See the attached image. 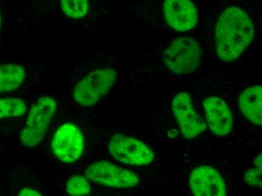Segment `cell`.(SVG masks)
Here are the masks:
<instances>
[{
	"label": "cell",
	"mask_w": 262,
	"mask_h": 196,
	"mask_svg": "<svg viewBox=\"0 0 262 196\" xmlns=\"http://www.w3.org/2000/svg\"><path fill=\"white\" fill-rule=\"evenodd\" d=\"M57 109V103L50 97L38 99L32 105L26 123L19 134V140L23 146L33 148L42 141Z\"/></svg>",
	"instance_id": "7a4b0ae2"
},
{
	"label": "cell",
	"mask_w": 262,
	"mask_h": 196,
	"mask_svg": "<svg viewBox=\"0 0 262 196\" xmlns=\"http://www.w3.org/2000/svg\"><path fill=\"white\" fill-rule=\"evenodd\" d=\"M27 112V105L20 98H0V119L20 117Z\"/></svg>",
	"instance_id": "5bb4252c"
},
{
	"label": "cell",
	"mask_w": 262,
	"mask_h": 196,
	"mask_svg": "<svg viewBox=\"0 0 262 196\" xmlns=\"http://www.w3.org/2000/svg\"><path fill=\"white\" fill-rule=\"evenodd\" d=\"M239 106L244 116L255 125H262V88L251 86L239 98Z\"/></svg>",
	"instance_id": "7c38bea8"
},
{
	"label": "cell",
	"mask_w": 262,
	"mask_h": 196,
	"mask_svg": "<svg viewBox=\"0 0 262 196\" xmlns=\"http://www.w3.org/2000/svg\"><path fill=\"white\" fill-rule=\"evenodd\" d=\"M207 122L211 132L217 136L228 135L232 130L233 116L228 105L218 97H208L203 102Z\"/></svg>",
	"instance_id": "8fae6325"
},
{
	"label": "cell",
	"mask_w": 262,
	"mask_h": 196,
	"mask_svg": "<svg viewBox=\"0 0 262 196\" xmlns=\"http://www.w3.org/2000/svg\"><path fill=\"white\" fill-rule=\"evenodd\" d=\"M62 11L69 17L81 18L88 12L89 0H60Z\"/></svg>",
	"instance_id": "2e32d148"
},
{
	"label": "cell",
	"mask_w": 262,
	"mask_h": 196,
	"mask_svg": "<svg viewBox=\"0 0 262 196\" xmlns=\"http://www.w3.org/2000/svg\"><path fill=\"white\" fill-rule=\"evenodd\" d=\"M253 23L244 11L228 8L219 18L215 29V46L221 60L231 62L252 42L254 38Z\"/></svg>",
	"instance_id": "6da1fadb"
},
{
	"label": "cell",
	"mask_w": 262,
	"mask_h": 196,
	"mask_svg": "<svg viewBox=\"0 0 262 196\" xmlns=\"http://www.w3.org/2000/svg\"><path fill=\"white\" fill-rule=\"evenodd\" d=\"M1 23H2V17H1V14H0V27H1Z\"/></svg>",
	"instance_id": "d6986e66"
},
{
	"label": "cell",
	"mask_w": 262,
	"mask_h": 196,
	"mask_svg": "<svg viewBox=\"0 0 262 196\" xmlns=\"http://www.w3.org/2000/svg\"><path fill=\"white\" fill-rule=\"evenodd\" d=\"M201 55L199 44L192 38L183 37L171 43L164 52V60L171 73L190 74L199 67Z\"/></svg>",
	"instance_id": "277c9868"
},
{
	"label": "cell",
	"mask_w": 262,
	"mask_h": 196,
	"mask_svg": "<svg viewBox=\"0 0 262 196\" xmlns=\"http://www.w3.org/2000/svg\"><path fill=\"white\" fill-rule=\"evenodd\" d=\"M172 112L185 139L196 138L207 130L205 122L194 110L192 98L187 92H180L174 97Z\"/></svg>",
	"instance_id": "ba28073f"
},
{
	"label": "cell",
	"mask_w": 262,
	"mask_h": 196,
	"mask_svg": "<svg viewBox=\"0 0 262 196\" xmlns=\"http://www.w3.org/2000/svg\"><path fill=\"white\" fill-rule=\"evenodd\" d=\"M189 186L196 196H225L226 185L223 177L210 166H199L191 172Z\"/></svg>",
	"instance_id": "9c48e42d"
},
{
	"label": "cell",
	"mask_w": 262,
	"mask_h": 196,
	"mask_svg": "<svg viewBox=\"0 0 262 196\" xmlns=\"http://www.w3.org/2000/svg\"><path fill=\"white\" fill-rule=\"evenodd\" d=\"M26 72L20 65L6 63L0 66V95L17 90L25 81Z\"/></svg>",
	"instance_id": "4fadbf2b"
},
{
	"label": "cell",
	"mask_w": 262,
	"mask_h": 196,
	"mask_svg": "<svg viewBox=\"0 0 262 196\" xmlns=\"http://www.w3.org/2000/svg\"><path fill=\"white\" fill-rule=\"evenodd\" d=\"M108 149L114 159L127 165H148L154 160V152L143 142L120 134L110 139Z\"/></svg>",
	"instance_id": "8992f818"
},
{
	"label": "cell",
	"mask_w": 262,
	"mask_h": 196,
	"mask_svg": "<svg viewBox=\"0 0 262 196\" xmlns=\"http://www.w3.org/2000/svg\"><path fill=\"white\" fill-rule=\"evenodd\" d=\"M117 78L113 69L94 70L77 82L73 89L75 101L84 107L97 104L100 99L110 93Z\"/></svg>",
	"instance_id": "3957f363"
},
{
	"label": "cell",
	"mask_w": 262,
	"mask_h": 196,
	"mask_svg": "<svg viewBox=\"0 0 262 196\" xmlns=\"http://www.w3.org/2000/svg\"><path fill=\"white\" fill-rule=\"evenodd\" d=\"M18 195L23 196H41V194L39 193L38 191L32 189V188H24L19 192Z\"/></svg>",
	"instance_id": "ac0fdd59"
},
{
	"label": "cell",
	"mask_w": 262,
	"mask_h": 196,
	"mask_svg": "<svg viewBox=\"0 0 262 196\" xmlns=\"http://www.w3.org/2000/svg\"><path fill=\"white\" fill-rule=\"evenodd\" d=\"M84 175L89 181L116 189H130L140 182L137 173L105 161L89 165Z\"/></svg>",
	"instance_id": "5b68a950"
},
{
	"label": "cell",
	"mask_w": 262,
	"mask_h": 196,
	"mask_svg": "<svg viewBox=\"0 0 262 196\" xmlns=\"http://www.w3.org/2000/svg\"><path fill=\"white\" fill-rule=\"evenodd\" d=\"M66 189L70 195H89L91 192L90 183L86 177L74 175L69 178L66 185Z\"/></svg>",
	"instance_id": "9a60e30c"
},
{
	"label": "cell",
	"mask_w": 262,
	"mask_h": 196,
	"mask_svg": "<svg viewBox=\"0 0 262 196\" xmlns=\"http://www.w3.org/2000/svg\"><path fill=\"white\" fill-rule=\"evenodd\" d=\"M84 146L82 133L74 124H63L53 135V154L59 161L67 165L79 160L84 151Z\"/></svg>",
	"instance_id": "52a82bcc"
},
{
	"label": "cell",
	"mask_w": 262,
	"mask_h": 196,
	"mask_svg": "<svg viewBox=\"0 0 262 196\" xmlns=\"http://www.w3.org/2000/svg\"><path fill=\"white\" fill-rule=\"evenodd\" d=\"M164 14L169 26L177 31H188L198 23V12L190 0H165Z\"/></svg>",
	"instance_id": "30bf717a"
},
{
	"label": "cell",
	"mask_w": 262,
	"mask_h": 196,
	"mask_svg": "<svg viewBox=\"0 0 262 196\" xmlns=\"http://www.w3.org/2000/svg\"><path fill=\"white\" fill-rule=\"evenodd\" d=\"M255 168L247 170L244 175V181L250 186L261 187L262 156L258 155L254 160Z\"/></svg>",
	"instance_id": "e0dca14e"
}]
</instances>
